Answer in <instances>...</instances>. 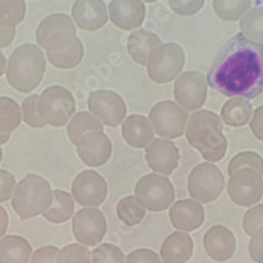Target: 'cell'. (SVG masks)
Returning a JSON list of instances; mask_svg holds the SVG:
<instances>
[{"instance_id":"obj_1","label":"cell","mask_w":263,"mask_h":263,"mask_svg":"<svg viewBox=\"0 0 263 263\" xmlns=\"http://www.w3.org/2000/svg\"><path fill=\"white\" fill-rule=\"evenodd\" d=\"M208 81L226 96L255 98L263 89V47L238 34L219 53Z\"/></svg>"},{"instance_id":"obj_2","label":"cell","mask_w":263,"mask_h":263,"mask_svg":"<svg viewBox=\"0 0 263 263\" xmlns=\"http://www.w3.org/2000/svg\"><path fill=\"white\" fill-rule=\"evenodd\" d=\"M185 137L210 162L220 161L226 155L228 142L222 133L221 120L213 112L204 109L194 113L189 120Z\"/></svg>"},{"instance_id":"obj_3","label":"cell","mask_w":263,"mask_h":263,"mask_svg":"<svg viewBox=\"0 0 263 263\" xmlns=\"http://www.w3.org/2000/svg\"><path fill=\"white\" fill-rule=\"evenodd\" d=\"M47 68L42 51L32 43L18 47L11 54L7 80L14 90L20 93H31L40 84Z\"/></svg>"},{"instance_id":"obj_4","label":"cell","mask_w":263,"mask_h":263,"mask_svg":"<svg viewBox=\"0 0 263 263\" xmlns=\"http://www.w3.org/2000/svg\"><path fill=\"white\" fill-rule=\"evenodd\" d=\"M52 203L53 191L50 183L34 174L21 179L12 196V208L21 220L43 214Z\"/></svg>"},{"instance_id":"obj_5","label":"cell","mask_w":263,"mask_h":263,"mask_svg":"<svg viewBox=\"0 0 263 263\" xmlns=\"http://www.w3.org/2000/svg\"><path fill=\"white\" fill-rule=\"evenodd\" d=\"M76 38V27L73 20L65 14H52L46 17L36 32L38 45L51 53L68 49Z\"/></svg>"},{"instance_id":"obj_6","label":"cell","mask_w":263,"mask_h":263,"mask_svg":"<svg viewBox=\"0 0 263 263\" xmlns=\"http://www.w3.org/2000/svg\"><path fill=\"white\" fill-rule=\"evenodd\" d=\"M76 112L72 93L60 85H52L43 91L38 101L41 119L52 126H64Z\"/></svg>"},{"instance_id":"obj_7","label":"cell","mask_w":263,"mask_h":263,"mask_svg":"<svg viewBox=\"0 0 263 263\" xmlns=\"http://www.w3.org/2000/svg\"><path fill=\"white\" fill-rule=\"evenodd\" d=\"M185 56L176 43H161L152 50L147 57V74L157 83H167L183 70Z\"/></svg>"},{"instance_id":"obj_8","label":"cell","mask_w":263,"mask_h":263,"mask_svg":"<svg viewBox=\"0 0 263 263\" xmlns=\"http://www.w3.org/2000/svg\"><path fill=\"white\" fill-rule=\"evenodd\" d=\"M135 198L142 208L151 212H162L173 204L175 190L168 178L148 174L138 180Z\"/></svg>"},{"instance_id":"obj_9","label":"cell","mask_w":263,"mask_h":263,"mask_svg":"<svg viewBox=\"0 0 263 263\" xmlns=\"http://www.w3.org/2000/svg\"><path fill=\"white\" fill-rule=\"evenodd\" d=\"M223 187L224 178L221 171L210 162H203L194 167L187 179L191 197L202 203L216 200Z\"/></svg>"},{"instance_id":"obj_10","label":"cell","mask_w":263,"mask_h":263,"mask_svg":"<svg viewBox=\"0 0 263 263\" xmlns=\"http://www.w3.org/2000/svg\"><path fill=\"white\" fill-rule=\"evenodd\" d=\"M187 118L185 109L173 101H161L149 112V122L157 135L168 139L183 135Z\"/></svg>"},{"instance_id":"obj_11","label":"cell","mask_w":263,"mask_h":263,"mask_svg":"<svg viewBox=\"0 0 263 263\" xmlns=\"http://www.w3.org/2000/svg\"><path fill=\"white\" fill-rule=\"evenodd\" d=\"M228 193L231 200L240 206H251L263 196L262 175L250 167L236 171L230 176Z\"/></svg>"},{"instance_id":"obj_12","label":"cell","mask_w":263,"mask_h":263,"mask_svg":"<svg viewBox=\"0 0 263 263\" xmlns=\"http://www.w3.org/2000/svg\"><path fill=\"white\" fill-rule=\"evenodd\" d=\"M208 85L204 76L199 72H185L175 81L174 97L185 111L200 108L206 99Z\"/></svg>"},{"instance_id":"obj_13","label":"cell","mask_w":263,"mask_h":263,"mask_svg":"<svg viewBox=\"0 0 263 263\" xmlns=\"http://www.w3.org/2000/svg\"><path fill=\"white\" fill-rule=\"evenodd\" d=\"M72 229L78 242L86 247H95L101 242L106 233L104 215L98 209H81L73 218Z\"/></svg>"},{"instance_id":"obj_14","label":"cell","mask_w":263,"mask_h":263,"mask_svg":"<svg viewBox=\"0 0 263 263\" xmlns=\"http://www.w3.org/2000/svg\"><path fill=\"white\" fill-rule=\"evenodd\" d=\"M72 196L82 206H99L107 196V184L96 171L86 170L73 180Z\"/></svg>"},{"instance_id":"obj_15","label":"cell","mask_w":263,"mask_h":263,"mask_svg":"<svg viewBox=\"0 0 263 263\" xmlns=\"http://www.w3.org/2000/svg\"><path fill=\"white\" fill-rule=\"evenodd\" d=\"M87 106L100 121L112 127L121 124L126 115V105L123 99L113 91L101 90L91 93Z\"/></svg>"},{"instance_id":"obj_16","label":"cell","mask_w":263,"mask_h":263,"mask_svg":"<svg viewBox=\"0 0 263 263\" xmlns=\"http://www.w3.org/2000/svg\"><path fill=\"white\" fill-rule=\"evenodd\" d=\"M77 153L83 163L90 167L105 164L112 156V142L102 130H92L78 140Z\"/></svg>"},{"instance_id":"obj_17","label":"cell","mask_w":263,"mask_h":263,"mask_svg":"<svg viewBox=\"0 0 263 263\" xmlns=\"http://www.w3.org/2000/svg\"><path fill=\"white\" fill-rule=\"evenodd\" d=\"M148 166L157 173L171 175L178 166L180 154L178 147L166 139H155L145 149Z\"/></svg>"},{"instance_id":"obj_18","label":"cell","mask_w":263,"mask_h":263,"mask_svg":"<svg viewBox=\"0 0 263 263\" xmlns=\"http://www.w3.org/2000/svg\"><path fill=\"white\" fill-rule=\"evenodd\" d=\"M109 19L124 31L139 28L145 17V7L141 0H112L108 6Z\"/></svg>"},{"instance_id":"obj_19","label":"cell","mask_w":263,"mask_h":263,"mask_svg":"<svg viewBox=\"0 0 263 263\" xmlns=\"http://www.w3.org/2000/svg\"><path fill=\"white\" fill-rule=\"evenodd\" d=\"M72 16L78 28L95 32L107 23V11L102 0H76L72 8Z\"/></svg>"},{"instance_id":"obj_20","label":"cell","mask_w":263,"mask_h":263,"mask_svg":"<svg viewBox=\"0 0 263 263\" xmlns=\"http://www.w3.org/2000/svg\"><path fill=\"white\" fill-rule=\"evenodd\" d=\"M206 254L215 261L224 262L233 257L236 251V238L223 226L212 227L203 237Z\"/></svg>"},{"instance_id":"obj_21","label":"cell","mask_w":263,"mask_h":263,"mask_svg":"<svg viewBox=\"0 0 263 263\" xmlns=\"http://www.w3.org/2000/svg\"><path fill=\"white\" fill-rule=\"evenodd\" d=\"M202 204L192 199L178 200L170 210V219L176 230L192 232L199 229L204 221Z\"/></svg>"},{"instance_id":"obj_22","label":"cell","mask_w":263,"mask_h":263,"mask_svg":"<svg viewBox=\"0 0 263 263\" xmlns=\"http://www.w3.org/2000/svg\"><path fill=\"white\" fill-rule=\"evenodd\" d=\"M194 251V242L186 233L174 232L167 236L160 249L163 263H185Z\"/></svg>"},{"instance_id":"obj_23","label":"cell","mask_w":263,"mask_h":263,"mask_svg":"<svg viewBox=\"0 0 263 263\" xmlns=\"http://www.w3.org/2000/svg\"><path fill=\"white\" fill-rule=\"evenodd\" d=\"M122 136L128 145L143 148L154 138V128L144 116L130 115L122 123Z\"/></svg>"},{"instance_id":"obj_24","label":"cell","mask_w":263,"mask_h":263,"mask_svg":"<svg viewBox=\"0 0 263 263\" xmlns=\"http://www.w3.org/2000/svg\"><path fill=\"white\" fill-rule=\"evenodd\" d=\"M33 250L29 241L16 235L0 240V263H29Z\"/></svg>"},{"instance_id":"obj_25","label":"cell","mask_w":263,"mask_h":263,"mask_svg":"<svg viewBox=\"0 0 263 263\" xmlns=\"http://www.w3.org/2000/svg\"><path fill=\"white\" fill-rule=\"evenodd\" d=\"M160 45L161 40L156 34L146 30H138L128 36L127 52L135 62L145 65L151 51Z\"/></svg>"},{"instance_id":"obj_26","label":"cell","mask_w":263,"mask_h":263,"mask_svg":"<svg viewBox=\"0 0 263 263\" xmlns=\"http://www.w3.org/2000/svg\"><path fill=\"white\" fill-rule=\"evenodd\" d=\"M74 200L73 197L64 191H53V203L43 213V217L51 223H63L72 218L74 214Z\"/></svg>"},{"instance_id":"obj_27","label":"cell","mask_w":263,"mask_h":263,"mask_svg":"<svg viewBox=\"0 0 263 263\" xmlns=\"http://www.w3.org/2000/svg\"><path fill=\"white\" fill-rule=\"evenodd\" d=\"M252 116V105L248 100L241 97H235L224 103L221 109V118L227 125L242 126L246 125Z\"/></svg>"},{"instance_id":"obj_28","label":"cell","mask_w":263,"mask_h":263,"mask_svg":"<svg viewBox=\"0 0 263 263\" xmlns=\"http://www.w3.org/2000/svg\"><path fill=\"white\" fill-rule=\"evenodd\" d=\"M83 46L79 38L73 42L68 49L60 52H48L47 56L51 64L59 70H71L76 68L83 58Z\"/></svg>"},{"instance_id":"obj_29","label":"cell","mask_w":263,"mask_h":263,"mask_svg":"<svg viewBox=\"0 0 263 263\" xmlns=\"http://www.w3.org/2000/svg\"><path fill=\"white\" fill-rule=\"evenodd\" d=\"M92 130L103 132V124L96 116L87 112L77 113L70 121L67 128L68 136L75 145L83 134Z\"/></svg>"},{"instance_id":"obj_30","label":"cell","mask_w":263,"mask_h":263,"mask_svg":"<svg viewBox=\"0 0 263 263\" xmlns=\"http://www.w3.org/2000/svg\"><path fill=\"white\" fill-rule=\"evenodd\" d=\"M241 34L248 40L262 45L263 43V7L254 8L241 19Z\"/></svg>"},{"instance_id":"obj_31","label":"cell","mask_w":263,"mask_h":263,"mask_svg":"<svg viewBox=\"0 0 263 263\" xmlns=\"http://www.w3.org/2000/svg\"><path fill=\"white\" fill-rule=\"evenodd\" d=\"M21 123L18 103L9 97H0V133L11 134Z\"/></svg>"},{"instance_id":"obj_32","label":"cell","mask_w":263,"mask_h":263,"mask_svg":"<svg viewBox=\"0 0 263 263\" xmlns=\"http://www.w3.org/2000/svg\"><path fill=\"white\" fill-rule=\"evenodd\" d=\"M251 7V0H213L215 14L223 21H236Z\"/></svg>"},{"instance_id":"obj_33","label":"cell","mask_w":263,"mask_h":263,"mask_svg":"<svg viewBox=\"0 0 263 263\" xmlns=\"http://www.w3.org/2000/svg\"><path fill=\"white\" fill-rule=\"evenodd\" d=\"M25 0H0V26L16 27L26 17Z\"/></svg>"},{"instance_id":"obj_34","label":"cell","mask_w":263,"mask_h":263,"mask_svg":"<svg viewBox=\"0 0 263 263\" xmlns=\"http://www.w3.org/2000/svg\"><path fill=\"white\" fill-rule=\"evenodd\" d=\"M116 212L120 220L128 227L139 224L145 217L144 209L138 203L134 196H127L121 199L117 204Z\"/></svg>"},{"instance_id":"obj_35","label":"cell","mask_w":263,"mask_h":263,"mask_svg":"<svg viewBox=\"0 0 263 263\" xmlns=\"http://www.w3.org/2000/svg\"><path fill=\"white\" fill-rule=\"evenodd\" d=\"M250 167L255 170L256 172L263 174V159L260 155H258L255 152H242L239 153L235 157H233L229 163L228 173L231 176L236 171Z\"/></svg>"},{"instance_id":"obj_36","label":"cell","mask_w":263,"mask_h":263,"mask_svg":"<svg viewBox=\"0 0 263 263\" xmlns=\"http://www.w3.org/2000/svg\"><path fill=\"white\" fill-rule=\"evenodd\" d=\"M56 263H92L91 253L83 246L72 243L59 251Z\"/></svg>"},{"instance_id":"obj_37","label":"cell","mask_w":263,"mask_h":263,"mask_svg":"<svg viewBox=\"0 0 263 263\" xmlns=\"http://www.w3.org/2000/svg\"><path fill=\"white\" fill-rule=\"evenodd\" d=\"M93 263H125V258L118 247L103 243L93 251Z\"/></svg>"},{"instance_id":"obj_38","label":"cell","mask_w":263,"mask_h":263,"mask_svg":"<svg viewBox=\"0 0 263 263\" xmlns=\"http://www.w3.org/2000/svg\"><path fill=\"white\" fill-rule=\"evenodd\" d=\"M39 95H31L27 97L23 102V113L24 121L34 128H41L48 125L41 119L38 113V101Z\"/></svg>"},{"instance_id":"obj_39","label":"cell","mask_w":263,"mask_h":263,"mask_svg":"<svg viewBox=\"0 0 263 263\" xmlns=\"http://www.w3.org/2000/svg\"><path fill=\"white\" fill-rule=\"evenodd\" d=\"M205 0H167L170 8L179 16H192L198 13Z\"/></svg>"},{"instance_id":"obj_40","label":"cell","mask_w":263,"mask_h":263,"mask_svg":"<svg viewBox=\"0 0 263 263\" xmlns=\"http://www.w3.org/2000/svg\"><path fill=\"white\" fill-rule=\"evenodd\" d=\"M261 227H263V204H258L245 214L242 228L248 235L252 236Z\"/></svg>"},{"instance_id":"obj_41","label":"cell","mask_w":263,"mask_h":263,"mask_svg":"<svg viewBox=\"0 0 263 263\" xmlns=\"http://www.w3.org/2000/svg\"><path fill=\"white\" fill-rule=\"evenodd\" d=\"M15 187L16 180L13 175L6 170H0V203L11 198Z\"/></svg>"},{"instance_id":"obj_42","label":"cell","mask_w":263,"mask_h":263,"mask_svg":"<svg viewBox=\"0 0 263 263\" xmlns=\"http://www.w3.org/2000/svg\"><path fill=\"white\" fill-rule=\"evenodd\" d=\"M250 257L256 263H263V227L259 228L253 235L249 245Z\"/></svg>"},{"instance_id":"obj_43","label":"cell","mask_w":263,"mask_h":263,"mask_svg":"<svg viewBox=\"0 0 263 263\" xmlns=\"http://www.w3.org/2000/svg\"><path fill=\"white\" fill-rule=\"evenodd\" d=\"M126 263H161L159 256L151 250L139 249L126 256Z\"/></svg>"},{"instance_id":"obj_44","label":"cell","mask_w":263,"mask_h":263,"mask_svg":"<svg viewBox=\"0 0 263 263\" xmlns=\"http://www.w3.org/2000/svg\"><path fill=\"white\" fill-rule=\"evenodd\" d=\"M58 253V248L54 246L42 247L34 252L31 263H56Z\"/></svg>"},{"instance_id":"obj_45","label":"cell","mask_w":263,"mask_h":263,"mask_svg":"<svg viewBox=\"0 0 263 263\" xmlns=\"http://www.w3.org/2000/svg\"><path fill=\"white\" fill-rule=\"evenodd\" d=\"M250 126L254 136L258 140L263 141V105L259 106L254 112Z\"/></svg>"},{"instance_id":"obj_46","label":"cell","mask_w":263,"mask_h":263,"mask_svg":"<svg viewBox=\"0 0 263 263\" xmlns=\"http://www.w3.org/2000/svg\"><path fill=\"white\" fill-rule=\"evenodd\" d=\"M16 35L15 27H2L0 26V49L8 48L13 42Z\"/></svg>"},{"instance_id":"obj_47","label":"cell","mask_w":263,"mask_h":263,"mask_svg":"<svg viewBox=\"0 0 263 263\" xmlns=\"http://www.w3.org/2000/svg\"><path fill=\"white\" fill-rule=\"evenodd\" d=\"M9 227V216L3 205H0V238H2Z\"/></svg>"},{"instance_id":"obj_48","label":"cell","mask_w":263,"mask_h":263,"mask_svg":"<svg viewBox=\"0 0 263 263\" xmlns=\"http://www.w3.org/2000/svg\"><path fill=\"white\" fill-rule=\"evenodd\" d=\"M6 63H7L6 57H5V55L2 52H0V77H2L5 74Z\"/></svg>"},{"instance_id":"obj_49","label":"cell","mask_w":263,"mask_h":263,"mask_svg":"<svg viewBox=\"0 0 263 263\" xmlns=\"http://www.w3.org/2000/svg\"><path fill=\"white\" fill-rule=\"evenodd\" d=\"M10 137H11V134H2V133H0V145L8 142Z\"/></svg>"},{"instance_id":"obj_50","label":"cell","mask_w":263,"mask_h":263,"mask_svg":"<svg viewBox=\"0 0 263 263\" xmlns=\"http://www.w3.org/2000/svg\"><path fill=\"white\" fill-rule=\"evenodd\" d=\"M3 157H4V151H3V148H2V147H0V163H2Z\"/></svg>"},{"instance_id":"obj_51","label":"cell","mask_w":263,"mask_h":263,"mask_svg":"<svg viewBox=\"0 0 263 263\" xmlns=\"http://www.w3.org/2000/svg\"><path fill=\"white\" fill-rule=\"evenodd\" d=\"M145 3H148V4H151V3H154V2H156V0H144Z\"/></svg>"}]
</instances>
